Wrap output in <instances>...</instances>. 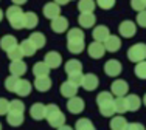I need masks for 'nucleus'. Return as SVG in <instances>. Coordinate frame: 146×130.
<instances>
[{
    "label": "nucleus",
    "instance_id": "nucleus-1",
    "mask_svg": "<svg viewBox=\"0 0 146 130\" xmlns=\"http://www.w3.org/2000/svg\"><path fill=\"white\" fill-rule=\"evenodd\" d=\"M67 48L73 54H79L84 51V33L81 28H72L67 31Z\"/></svg>",
    "mask_w": 146,
    "mask_h": 130
},
{
    "label": "nucleus",
    "instance_id": "nucleus-2",
    "mask_svg": "<svg viewBox=\"0 0 146 130\" xmlns=\"http://www.w3.org/2000/svg\"><path fill=\"white\" fill-rule=\"evenodd\" d=\"M115 99H113V95L110 91H101V93L96 96V104H98L100 113L106 118H110L117 113L115 112Z\"/></svg>",
    "mask_w": 146,
    "mask_h": 130
},
{
    "label": "nucleus",
    "instance_id": "nucleus-3",
    "mask_svg": "<svg viewBox=\"0 0 146 130\" xmlns=\"http://www.w3.org/2000/svg\"><path fill=\"white\" fill-rule=\"evenodd\" d=\"M45 119L54 129H59L61 125L65 124V115L59 110V107L56 104H48L45 107Z\"/></svg>",
    "mask_w": 146,
    "mask_h": 130
},
{
    "label": "nucleus",
    "instance_id": "nucleus-4",
    "mask_svg": "<svg viewBox=\"0 0 146 130\" xmlns=\"http://www.w3.org/2000/svg\"><path fill=\"white\" fill-rule=\"evenodd\" d=\"M5 14H6V19H8L9 25H11L14 30L25 28V26H23V17H25V14H23V11L20 9V6L11 5L5 11Z\"/></svg>",
    "mask_w": 146,
    "mask_h": 130
},
{
    "label": "nucleus",
    "instance_id": "nucleus-5",
    "mask_svg": "<svg viewBox=\"0 0 146 130\" xmlns=\"http://www.w3.org/2000/svg\"><path fill=\"white\" fill-rule=\"evenodd\" d=\"M127 59L134 64L146 60V43H135L127 50Z\"/></svg>",
    "mask_w": 146,
    "mask_h": 130
},
{
    "label": "nucleus",
    "instance_id": "nucleus-6",
    "mask_svg": "<svg viewBox=\"0 0 146 130\" xmlns=\"http://www.w3.org/2000/svg\"><path fill=\"white\" fill-rule=\"evenodd\" d=\"M127 91H129V85H127V82L123 81V79L113 81L112 87H110V93L117 98H124L127 95Z\"/></svg>",
    "mask_w": 146,
    "mask_h": 130
},
{
    "label": "nucleus",
    "instance_id": "nucleus-7",
    "mask_svg": "<svg viewBox=\"0 0 146 130\" xmlns=\"http://www.w3.org/2000/svg\"><path fill=\"white\" fill-rule=\"evenodd\" d=\"M118 31H120V36L126 37V39H131V37L135 36V33H137V26H135V23L132 22V20H124V22L120 23Z\"/></svg>",
    "mask_w": 146,
    "mask_h": 130
},
{
    "label": "nucleus",
    "instance_id": "nucleus-8",
    "mask_svg": "<svg viewBox=\"0 0 146 130\" xmlns=\"http://www.w3.org/2000/svg\"><path fill=\"white\" fill-rule=\"evenodd\" d=\"M104 73H106L107 76H112V77L118 76V74L121 73V64H120V60H117V59L107 60V62L104 64Z\"/></svg>",
    "mask_w": 146,
    "mask_h": 130
},
{
    "label": "nucleus",
    "instance_id": "nucleus-9",
    "mask_svg": "<svg viewBox=\"0 0 146 130\" xmlns=\"http://www.w3.org/2000/svg\"><path fill=\"white\" fill-rule=\"evenodd\" d=\"M87 53H89L90 57H93V59H101V57L104 56V53H106L104 43H101V42H95V40H93V42L89 45Z\"/></svg>",
    "mask_w": 146,
    "mask_h": 130
},
{
    "label": "nucleus",
    "instance_id": "nucleus-10",
    "mask_svg": "<svg viewBox=\"0 0 146 130\" xmlns=\"http://www.w3.org/2000/svg\"><path fill=\"white\" fill-rule=\"evenodd\" d=\"M50 26H51V30H53L54 33H59V34L65 33L68 30V20H67V17L59 16V17H56V19L51 20Z\"/></svg>",
    "mask_w": 146,
    "mask_h": 130
},
{
    "label": "nucleus",
    "instance_id": "nucleus-11",
    "mask_svg": "<svg viewBox=\"0 0 146 130\" xmlns=\"http://www.w3.org/2000/svg\"><path fill=\"white\" fill-rule=\"evenodd\" d=\"M78 88H79V85L73 84V82H70V81H65V82L61 84V95L64 98H68V99L75 98L76 93H78Z\"/></svg>",
    "mask_w": 146,
    "mask_h": 130
},
{
    "label": "nucleus",
    "instance_id": "nucleus-12",
    "mask_svg": "<svg viewBox=\"0 0 146 130\" xmlns=\"http://www.w3.org/2000/svg\"><path fill=\"white\" fill-rule=\"evenodd\" d=\"M44 16L47 17V19H50V20H53V19H56V17L61 16V6L56 5L54 2H48L47 5H44Z\"/></svg>",
    "mask_w": 146,
    "mask_h": 130
},
{
    "label": "nucleus",
    "instance_id": "nucleus-13",
    "mask_svg": "<svg viewBox=\"0 0 146 130\" xmlns=\"http://www.w3.org/2000/svg\"><path fill=\"white\" fill-rule=\"evenodd\" d=\"M98 77L95 76L93 73H89L86 76H82V81H81V87L87 91H93L96 87H98Z\"/></svg>",
    "mask_w": 146,
    "mask_h": 130
},
{
    "label": "nucleus",
    "instance_id": "nucleus-14",
    "mask_svg": "<svg viewBox=\"0 0 146 130\" xmlns=\"http://www.w3.org/2000/svg\"><path fill=\"white\" fill-rule=\"evenodd\" d=\"M67 108H68V112L73 113V115L81 113V112L84 110V101H82V98H78V96L70 98L68 102H67Z\"/></svg>",
    "mask_w": 146,
    "mask_h": 130
},
{
    "label": "nucleus",
    "instance_id": "nucleus-15",
    "mask_svg": "<svg viewBox=\"0 0 146 130\" xmlns=\"http://www.w3.org/2000/svg\"><path fill=\"white\" fill-rule=\"evenodd\" d=\"M44 62L50 67V70L51 68H58L59 65H61L62 62V57H61V54L56 53V51H48L47 54H45V57H44Z\"/></svg>",
    "mask_w": 146,
    "mask_h": 130
},
{
    "label": "nucleus",
    "instance_id": "nucleus-16",
    "mask_svg": "<svg viewBox=\"0 0 146 130\" xmlns=\"http://www.w3.org/2000/svg\"><path fill=\"white\" fill-rule=\"evenodd\" d=\"M9 73L11 76H16V77H20L27 73V64L23 60H14V62L9 64Z\"/></svg>",
    "mask_w": 146,
    "mask_h": 130
},
{
    "label": "nucleus",
    "instance_id": "nucleus-17",
    "mask_svg": "<svg viewBox=\"0 0 146 130\" xmlns=\"http://www.w3.org/2000/svg\"><path fill=\"white\" fill-rule=\"evenodd\" d=\"M92 36H93V39H95V42L104 43V42H106V39L110 36V33H109V28H107V26L98 25V26H95V28H93Z\"/></svg>",
    "mask_w": 146,
    "mask_h": 130
},
{
    "label": "nucleus",
    "instance_id": "nucleus-18",
    "mask_svg": "<svg viewBox=\"0 0 146 130\" xmlns=\"http://www.w3.org/2000/svg\"><path fill=\"white\" fill-rule=\"evenodd\" d=\"M45 107L47 105H44L42 102H36V104L31 105L30 108V115L33 119H36V121H40V119L45 118Z\"/></svg>",
    "mask_w": 146,
    "mask_h": 130
},
{
    "label": "nucleus",
    "instance_id": "nucleus-19",
    "mask_svg": "<svg viewBox=\"0 0 146 130\" xmlns=\"http://www.w3.org/2000/svg\"><path fill=\"white\" fill-rule=\"evenodd\" d=\"M124 101H126L127 112H137L138 108L141 107V99L138 98L137 95H126V96H124Z\"/></svg>",
    "mask_w": 146,
    "mask_h": 130
},
{
    "label": "nucleus",
    "instance_id": "nucleus-20",
    "mask_svg": "<svg viewBox=\"0 0 146 130\" xmlns=\"http://www.w3.org/2000/svg\"><path fill=\"white\" fill-rule=\"evenodd\" d=\"M120 47H121V39L118 36H112V34H110L106 39V42H104V48H106V51H110V53L118 51Z\"/></svg>",
    "mask_w": 146,
    "mask_h": 130
},
{
    "label": "nucleus",
    "instance_id": "nucleus-21",
    "mask_svg": "<svg viewBox=\"0 0 146 130\" xmlns=\"http://www.w3.org/2000/svg\"><path fill=\"white\" fill-rule=\"evenodd\" d=\"M31 90H33V84H31L30 81H27V79H20L14 93H17L19 96L23 98V96H28V95L31 93Z\"/></svg>",
    "mask_w": 146,
    "mask_h": 130
},
{
    "label": "nucleus",
    "instance_id": "nucleus-22",
    "mask_svg": "<svg viewBox=\"0 0 146 130\" xmlns=\"http://www.w3.org/2000/svg\"><path fill=\"white\" fill-rule=\"evenodd\" d=\"M19 43H17V39L14 36H11V34H6V36L2 37V40H0V48L3 51H6L8 53L9 50H13L14 47H17Z\"/></svg>",
    "mask_w": 146,
    "mask_h": 130
},
{
    "label": "nucleus",
    "instance_id": "nucleus-23",
    "mask_svg": "<svg viewBox=\"0 0 146 130\" xmlns=\"http://www.w3.org/2000/svg\"><path fill=\"white\" fill-rule=\"evenodd\" d=\"M33 74L34 77H48L50 74V67L45 62H37L33 67Z\"/></svg>",
    "mask_w": 146,
    "mask_h": 130
},
{
    "label": "nucleus",
    "instance_id": "nucleus-24",
    "mask_svg": "<svg viewBox=\"0 0 146 130\" xmlns=\"http://www.w3.org/2000/svg\"><path fill=\"white\" fill-rule=\"evenodd\" d=\"M95 22H96V17L93 12H90V14H79L78 17V23L81 25V28H92L95 25Z\"/></svg>",
    "mask_w": 146,
    "mask_h": 130
},
{
    "label": "nucleus",
    "instance_id": "nucleus-25",
    "mask_svg": "<svg viewBox=\"0 0 146 130\" xmlns=\"http://www.w3.org/2000/svg\"><path fill=\"white\" fill-rule=\"evenodd\" d=\"M23 113H19V112H8L6 115V121H8L9 125L13 127H19V125L23 124Z\"/></svg>",
    "mask_w": 146,
    "mask_h": 130
},
{
    "label": "nucleus",
    "instance_id": "nucleus-26",
    "mask_svg": "<svg viewBox=\"0 0 146 130\" xmlns=\"http://www.w3.org/2000/svg\"><path fill=\"white\" fill-rule=\"evenodd\" d=\"M96 2L95 0H79L78 2V9L81 11V14H90L95 11Z\"/></svg>",
    "mask_w": 146,
    "mask_h": 130
},
{
    "label": "nucleus",
    "instance_id": "nucleus-27",
    "mask_svg": "<svg viewBox=\"0 0 146 130\" xmlns=\"http://www.w3.org/2000/svg\"><path fill=\"white\" fill-rule=\"evenodd\" d=\"M33 85L37 91H48L51 88V79L50 77H34Z\"/></svg>",
    "mask_w": 146,
    "mask_h": 130
},
{
    "label": "nucleus",
    "instance_id": "nucleus-28",
    "mask_svg": "<svg viewBox=\"0 0 146 130\" xmlns=\"http://www.w3.org/2000/svg\"><path fill=\"white\" fill-rule=\"evenodd\" d=\"M127 124H129V122L124 119L123 115L113 116L112 121H110V130H126Z\"/></svg>",
    "mask_w": 146,
    "mask_h": 130
},
{
    "label": "nucleus",
    "instance_id": "nucleus-29",
    "mask_svg": "<svg viewBox=\"0 0 146 130\" xmlns=\"http://www.w3.org/2000/svg\"><path fill=\"white\" fill-rule=\"evenodd\" d=\"M28 40L31 42V45L34 47L36 50H39V48H42V47L45 45V36L42 33H31L30 34V37H28Z\"/></svg>",
    "mask_w": 146,
    "mask_h": 130
},
{
    "label": "nucleus",
    "instance_id": "nucleus-30",
    "mask_svg": "<svg viewBox=\"0 0 146 130\" xmlns=\"http://www.w3.org/2000/svg\"><path fill=\"white\" fill-rule=\"evenodd\" d=\"M65 73L67 74H73V73H82V64L76 59L67 60L65 62Z\"/></svg>",
    "mask_w": 146,
    "mask_h": 130
},
{
    "label": "nucleus",
    "instance_id": "nucleus-31",
    "mask_svg": "<svg viewBox=\"0 0 146 130\" xmlns=\"http://www.w3.org/2000/svg\"><path fill=\"white\" fill-rule=\"evenodd\" d=\"M39 23V17H37L34 12H25V17H23V26L28 30L36 28V25Z\"/></svg>",
    "mask_w": 146,
    "mask_h": 130
},
{
    "label": "nucleus",
    "instance_id": "nucleus-32",
    "mask_svg": "<svg viewBox=\"0 0 146 130\" xmlns=\"http://www.w3.org/2000/svg\"><path fill=\"white\" fill-rule=\"evenodd\" d=\"M75 130H95V127H93V122L90 121V119L81 118V119H78V121H76Z\"/></svg>",
    "mask_w": 146,
    "mask_h": 130
},
{
    "label": "nucleus",
    "instance_id": "nucleus-33",
    "mask_svg": "<svg viewBox=\"0 0 146 130\" xmlns=\"http://www.w3.org/2000/svg\"><path fill=\"white\" fill-rule=\"evenodd\" d=\"M20 50H22V53H23V56H33L34 53H36V48H34L33 45H31V42L28 39L27 40H22V42H20Z\"/></svg>",
    "mask_w": 146,
    "mask_h": 130
},
{
    "label": "nucleus",
    "instance_id": "nucleus-34",
    "mask_svg": "<svg viewBox=\"0 0 146 130\" xmlns=\"http://www.w3.org/2000/svg\"><path fill=\"white\" fill-rule=\"evenodd\" d=\"M20 77H16V76H8L5 79V88L8 91H16L17 88V84H19Z\"/></svg>",
    "mask_w": 146,
    "mask_h": 130
},
{
    "label": "nucleus",
    "instance_id": "nucleus-35",
    "mask_svg": "<svg viewBox=\"0 0 146 130\" xmlns=\"http://www.w3.org/2000/svg\"><path fill=\"white\" fill-rule=\"evenodd\" d=\"M6 54H8V59H9V60H13V62H14V60H20V59L23 57V53H22V50H20V47H19V45L14 47L13 50H9Z\"/></svg>",
    "mask_w": 146,
    "mask_h": 130
},
{
    "label": "nucleus",
    "instance_id": "nucleus-36",
    "mask_svg": "<svg viewBox=\"0 0 146 130\" xmlns=\"http://www.w3.org/2000/svg\"><path fill=\"white\" fill-rule=\"evenodd\" d=\"M115 112L118 115H123L127 112V107H126V101H124V98H115Z\"/></svg>",
    "mask_w": 146,
    "mask_h": 130
},
{
    "label": "nucleus",
    "instance_id": "nucleus-37",
    "mask_svg": "<svg viewBox=\"0 0 146 130\" xmlns=\"http://www.w3.org/2000/svg\"><path fill=\"white\" fill-rule=\"evenodd\" d=\"M135 76L140 77V79H146V60H143V62H138L137 65H135Z\"/></svg>",
    "mask_w": 146,
    "mask_h": 130
},
{
    "label": "nucleus",
    "instance_id": "nucleus-38",
    "mask_svg": "<svg viewBox=\"0 0 146 130\" xmlns=\"http://www.w3.org/2000/svg\"><path fill=\"white\" fill-rule=\"evenodd\" d=\"M23 110H25V105H23L22 101L14 99V101L9 102V110L8 112H19V113H23Z\"/></svg>",
    "mask_w": 146,
    "mask_h": 130
},
{
    "label": "nucleus",
    "instance_id": "nucleus-39",
    "mask_svg": "<svg viewBox=\"0 0 146 130\" xmlns=\"http://www.w3.org/2000/svg\"><path fill=\"white\" fill-rule=\"evenodd\" d=\"M131 6L134 11H145L146 9V2L145 0H131Z\"/></svg>",
    "mask_w": 146,
    "mask_h": 130
},
{
    "label": "nucleus",
    "instance_id": "nucleus-40",
    "mask_svg": "<svg viewBox=\"0 0 146 130\" xmlns=\"http://www.w3.org/2000/svg\"><path fill=\"white\" fill-rule=\"evenodd\" d=\"M96 5L101 9H110L115 6V0H96Z\"/></svg>",
    "mask_w": 146,
    "mask_h": 130
},
{
    "label": "nucleus",
    "instance_id": "nucleus-41",
    "mask_svg": "<svg viewBox=\"0 0 146 130\" xmlns=\"http://www.w3.org/2000/svg\"><path fill=\"white\" fill-rule=\"evenodd\" d=\"M67 76H68L67 81H70L76 85H81V81H82V76H84V74L82 73H73V74H67Z\"/></svg>",
    "mask_w": 146,
    "mask_h": 130
},
{
    "label": "nucleus",
    "instance_id": "nucleus-42",
    "mask_svg": "<svg viewBox=\"0 0 146 130\" xmlns=\"http://www.w3.org/2000/svg\"><path fill=\"white\" fill-rule=\"evenodd\" d=\"M9 110V101H6L5 98H0V115H8Z\"/></svg>",
    "mask_w": 146,
    "mask_h": 130
},
{
    "label": "nucleus",
    "instance_id": "nucleus-43",
    "mask_svg": "<svg viewBox=\"0 0 146 130\" xmlns=\"http://www.w3.org/2000/svg\"><path fill=\"white\" fill-rule=\"evenodd\" d=\"M137 23L140 26H143V28H146V9L145 11H140L137 16Z\"/></svg>",
    "mask_w": 146,
    "mask_h": 130
},
{
    "label": "nucleus",
    "instance_id": "nucleus-44",
    "mask_svg": "<svg viewBox=\"0 0 146 130\" xmlns=\"http://www.w3.org/2000/svg\"><path fill=\"white\" fill-rule=\"evenodd\" d=\"M126 130H145V127L141 124H138V122H129Z\"/></svg>",
    "mask_w": 146,
    "mask_h": 130
},
{
    "label": "nucleus",
    "instance_id": "nucleus-45",
    "mask_svg": "<svg viewBox=\"0 0 146 130\" xmlns=\"http://www.w3.org/2000/svg\"><path fill=\"white\" fill-rule=\"evenodd\" d=\"M68 2H70V0H54V3H56V5H59V6H64V5H67Z\"/></svg>",
    "mask_w": 146,
    "mask_h": 130
},
{
    "label": "nucleus",
    "instance_id": "nucleus-46",
    "mask_svg": "<svg viewBox=\"0 0 146 130\" xmlns=\"http://www.w3.org/2000/svg\"><path fill=\"white\" fill-rule=\"evenodd\" d=\"M13 3H14L16 6H20V5H23V3H27V0H11Z\"/></svg>",
    "mask_w": 146,
    "mask_h": 130
},
{
    "label": "nucleus",
    "instance_id": "nucleus-47",
    "mask_svg": "<svg viewBox=\"0 0 146 130\" xmlns=\"http://www.w3.org/2000/svg\"><path fill=\"white\" fill-rule=\"evenodd\" d=\"M58 130H73V129L70 127V125H65V124H64V125H61V127H59Z\"/></svg>",
    "mask_w": 146,
    "mask_h": 130
},
{
    "label": "nucleus",
    "instance_id": "nucleus-48",
    "mask_svg": "<svg viewBox=\"0 0 146 130\" xmlns=\"http://www.w3.org/2000/svg\"><path fill=\"white\" fill-rule=\"evenodd\" d=\"M2 19H3V11L0 9V22H2Z\"/></svg>",
    "mask_w": 146,
    "mask_h": 130
},
{
    "label": "nucleus",
    "instance_id": "nucleus-49",
    "mask_svg": "<svg viewBox=\"0 0 146 130\" xmlns=\"http://www.w3.org/2000/svg\"><path fill=\"white\" fill-rule=\"evenodd\" d=\"M143 104L146 105V95H145V96H143Z\"/></svg>",
    "mask_w": 146,
    "mask_h": 130
},
{
    "label": "nucleus",
    "instance_id": "nucleus-50",
    "mask_svg": "<svg viewBox=\"0 0 146 130\" xmlns=\"http://www.w3.org/2000/svg\"><path fill=\"white\" fill-rule=\"evenodd\" d=\"M0 130H2V124H0Z\"/></svg>",
    "mask_w": 146,
    "mask_h": 130
},
{
    "label": "nucleus",
    "instance_id": "nucleus-51",
    "mask_svg": "<svg viewBox=\"0 0 146 130\" xmlns=\"http://www.w3.org/2000/svg\"><path fill=\"white\" fill-rule=\"evenodd\" d=\"M145 2H146V0H145Z\"/></svg>",
    "mask_w": 146,
    "mask_h": 130
}]
</instances>
